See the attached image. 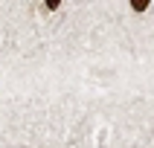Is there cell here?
<instances>
[{
  "instance_id": "6da1fadb",
  "label": "cell",
  "mask_w": 154,
  "mask_h": 148,
  "mask_svg": "<svg viewBox=\"0 0 154 148\" xmlns=\"http://www.w3.org/2000/svg\"><path fill=\"white\" fill-rule=\"evenodd\" d=\"M128 3H131V9H134V12H146L151 0H128Z\"/></svg>"
},
{
  "instance_id": "7a4b0ae2",
  "label": "cell",
  "mask_w": 154,
  "mask_h": 148,
  "mask_svg": "<svg viewBox=\"0 0 154 148\" xmlns=\"http://www.w3.org/2000/svg\"><path fill=\"white\" fill-rule=\"evenodd\" d=\"M44 3H47V9H58L61 6V0H44Z\"/></svg>"
}]
</instances>
